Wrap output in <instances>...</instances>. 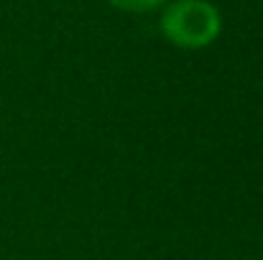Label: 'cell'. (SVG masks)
<instances>
[{"label": "cell", "mask_w": 263, "mask_h": 260, "mask_svg": "<svg viewBox=\"0 0 263 260\" xmlns=\"http://www.w3.org/2000/svg\"><path fill=\"white\" fill-rule=\"evenodd\" d=\"M112 8L123 10V13H154L159 8H164L169 0H105Z\"/></svg>", "instance_id": "obj_2"}, {"label": "cell", "mask_w": 263, "mask_h": 260, "mask_svg": "<svg viewBox=\"0 0 263 260\" xmlns=\"http://www.w3.org/2000/svg\"><path fill=\"white\" fill-rule=\"evenodd\" d=\"M161 33L179 49H204L222 33V15L210 0H169L161 10Z\"/></svg>", "instance_id": "obj_1"}]
</instances>
